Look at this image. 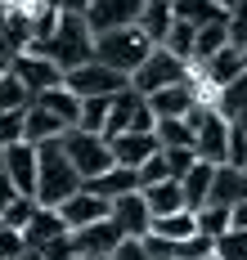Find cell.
<instances>
[{"label": "cell", "instance_id": "1", "mask_svg": "<svg viewBox=\"0 0 247 260\" xmlns=\"http://www.w3.org/2000/svg\"><path fill=\"white\" fill-rule=\"evenodd\" d=\"M85 184L81 175L72 171V161L63 157V144L58 139H45V144H36V202L41 207H58V202H68L72 193H81Z\"/></svg>", "mask_w": 247, "mask_h": 260}, {"label": "cell", "instance_id": "2", "mask_svg": "<svg viewBox=\"0 0 247 260\" xmlns=\"http://www.w3.org/2000/svg\"><path fill=\"white\" fill-rule=\"evenodd\" d=\"M32 54H45L58 72H72V68H81V63L95 58V31H90L85 18H77V14H58L50 41H45L41 50H32Z\"/></svg>", "mask_w": 247, "mask_h": 260}, {"label": "cell", "instance_id": "3", "mask_svg": "<svg viewBox=\"0 0 247 260\" xmlns=\"http://www.w3.org/2000/svg\"><path fill=\"white\" fill-rule=\"evenodd\" d=\"M148 50H153V45L144 41L139 27H121V31H99V36H95V63L121 72L126 81H131V72L148 58Z\"/></svg>", "mask_w": 247, "mask_h": 260}, {"label": "cell", "instance_id": "4", "mask_svg": "<svg viewBox=\"0 0 247 260\" xmlns=\"http://www.w3.org/2000/svg\"><path fill=\"white\" fill-rule=\"evenodd\" d=\"M180 81H193V68L184 63V58H175L171 50L153 45V50H148V58L131 72V90H135V94H158V90L180 85Z\"/></svg>", "mask_w": 247, "mask_h": 260}, {"label": "cell", "instance_id": "5", "mask_svg": "<svg viewBox=\"0 0 247 260\" xmlns=\"http://www.w3.org/2000/svg\"><path fill=\"white\" fill-rule=\"evenodd\" d=\"M63 157L72 161V171L85 180H95V175H104L112 166V148H108V139L104 135H85V130H63Z\"/></svg>", "mask_w": 247, "mask_h": 260}, {"label": "cell", "instance_id": "6", "mask_svg": "<svg viewBox=\"0 0 247 260\" xmlns=\"http://www.w3.org/2000/svg\"><path fill=\"white\" fill-rule=\"evenodd\" d=\"M189 126H193V153L198 161H211V166H225V148H229V121L220 117L216 108H193L189 112Z\"/></svg>", "mask_w": 247, "mask_h": 260}, {"label": "cell", "instance_id": "7", "mask_svg": "<svg viewBox=\"0 0 247 260\" xmlns=\"http://www.w3.org/2000/svg\"><path fill=\"white\" fill-rule=\"evenodd\" d=\"M63 85L77 94V99H112L117 90H126L131 81L121 77V72H112L104 63H81V68H72V72H63Z\"/></svg>", "mask_w": 247, "mask_h": 260}, {"label": "cell", "instance_id": "8", "mask_svg": "<svg viewBox=\"0 0 247 260\" xmlns=\"http://www.w3.org/2000/svg\"><path fill=\"white\" fill-rule=\"evenodd\" d=\"M9 72L23 81V90H27L32 99H36V94H45V90H54V85H63V72H58V68L45 58V54H32V50L14 54Z\"/></svg>", "mask_w": 247, "mask_h": 260}, {"label": "cell", "instance_id": "9", "mask_svg": "<svg viewBox=\"0 0 247 260\" xmlns=\"http://www.w3.org/2000/svg\"><path fill=\"white\" fill-rule=\"evenodd\" d=\"M139 9H144V0H90L85 27H90L95 36H99V31H121V27L139 23Z\"/></svg>", "mask_w": 247, "mask_h": 260}, {"label": "cell", "instance_id": "10", "mask_svg": "<svg viewBox=\"0 0 247 260\" xmlns=\"http://www.w3.org/2000/svg\"><path fill=\"white\" fill-rule=\"evenodd\" d=\"M148 112L162 121V117H189L193 108H202V94H198V77L193 81H180V85H166L158 94H144Z\"/></svg>", "mask_w": 247, "mask_h": 260}, {"label": "cell", "instance_id": "11", "mask_svg": "<svg viewBox=\"0 0 247 260\" xmlns=\"http://www.w3.org/2000/svg\"><path fill=\"white\" fill-rule=\"evenodd\" d=\"M0 175L14 184L23 198L36 193V144H9L0 153Z\"/></svg>", "mask_w": 247, "mask_h": 260}, {"label": "cell", "instance_id": "12", "mask_svg": "<svg viewBox=\"0 0 247 260\" xmlns=\"http://www.w3.org/2000/svg\"><path fill=\"white\" fill-rule=\"evenodd\" d=\"M108 220L117 224L121 238H148V229H153V215H148V207H144L139 188L126 193V198H112L108 202Z\"/></svg>", "mask_w": 247, "mask_h": 260}, {"label": "cell", "instance_id": "13", "mask_svg": "<svg viewBox=\"0 0 247 260\" xmlns=\"http://www.w3.org/2000/svg\"><path fill=\"white\" fill-rule=\"evenodd\" d=\"M58 220H63V229L68 234H77V229H85V224H95V220H108V202L104 198H95L90 188H81V193H72L68 202H58Z\"/></svg>", "mask_w": 247, "mask_h": 260}, {"label": "cell", "instance_id": "14", "mask_svg": "<svg viewBox=\"0 0 247 260\" xmlns=\"http://www.w3.org/2000/svg\"><path fill=\"white\" fill-rule=\"evenodd\" d=\"M117 242H121L117 224H112V220H95V224H85V229L72 234V251H77V256H104L108 260L112 251H117Z\"/></svg>", "mask_w": 247, "mask_h": 260}, {"label": "cell", "instance_id": "15", "mask_svg": "<svg viewBox=\"0 0 247 260\" xmlns=\"http://www.w3.org/2000/svg\"><path fill=\"white\" fill-rule=\"evenodd\" d=\"M243 198H247V175H243V171H234V166H216V175H211V188H207V202H202V207L234 211Z\"/></svg>", "mask_w": 247, "mask_h": 260}, {"label": "cell", "instance_id": "16", "mask_svg": "<svg viewBox=\"0 0 247 260\" xmlns=\"http://www.w3.org/2000/svg\"><path fill=\"white\" fill-rule=\"evenodd\" d=\"M108 148H112V161H117V166L139 171L148 157L158 153V139H153V135H139V130H126V135H112Z\"/></svg>", "mask_w": 247, "mask_h": 260}, {"label": "cell", "instance_id": "17", "mask_svg": "<svg viewBox=\"0 0 247 260\" xmlns=\"http://www.w3.org/2000/svg\"><path fill=\"white\" fill-rule=\"evenodd\" d=\"M68 229H63V220H58L54 207H36V215H32L27 224H23V247L27 251H41V247H50L54 238H63Z\"/></svg>", "mask_w": 247, "mask_h": 260}, {"label": "cell", "instance_id": "18", "mask_svg": "<svg viewBox=\"0 0 247 260\" xmlns=\"http://www.w3.org/2000/svg\"><path fill=\"white\" fill-rule=\"evenodd\" d=\"M85 188L95 193V198H104V202H112V198H126V193H135L139 188V175L131 171V166H117L112 161L104 175H95V180H85Z\"/></svg>", "mask_w": 247, "mask_h": 260}, {"label": "cell", "instance_id": "19", "mask_svg": "<svg viewBox=\"0 0 247 260\" xmlns=\"http://www.w3.org/2000/svg\"><path fill=\"white\" fill-rule=\"evenodd\" d=\"M238 72H243V54L234 50V45H225V50L211 54L202 68H193V77H202L207 85H216V90H225V85L238 77Z\"/></svg>", "mask_w": 247, "mask_h": 260}, {"label": "cell", "instance_id": "20", "mask_svg": "<svg viewBox=\"0 0 247 260\" xmlns=\"http://www.w3.org/2000/svg\"><path fill=\"white\" fill-rule=\"evenodd\" d=\"M139 198H144V207H148V215H153V220L175 215V211H189V207H184V193H180V180L148 184V188H139Z\"/></svg>", "mask_w": 247, "mask_h": 260}, {"label": "cell", "instance_id": "21", "mask_svg": "<svg viewBox=\"0 0 247 260\" xmlns=\"http://www.w3.org/2000/svg\"><path fill=\"white\" fill-rule=\"evenodd\" d=\"M63 121H58L50 108L41 104H27V112H23V144H45V139H63Z\"/></svg>", "mask_w": 247, "mask_h": 260}, {"label": "cell", "instance_id": "22", "mask_svg": "<svg viewBox=\"0 0 247 260\" xmlns=\"http://www.w3.org/2000/svg\"><path fill=\"white\" fill-rule=\"evenodd\" d=\"M175 23V14H171V0H144V9H139V31H144V41L148 45H162L166 31Z\"/></svg>", "mask_w": 247, "mask_h": 260}, {"label": "cell", "instance_id": "23", "mask_svg": "<svg viewBox=\"0 0 247 260\" xmlns=\"http://www.w3.org/2000/svg\"><path fill=\"white\" fill-rule=\"evenodd\" d=\"M139 104H144V94H135L131 85H126V90H117V94H112V104H108V126H104V139L126 135V130H131V121H135V112H139Z\"/></svg>", "mask_w": 247, "mask_h": 260}, {"label": "cell", "instance_id": "24", "mask_svg": "<svg viewBox=\"0 0 247 260\" xmlns=\"http://www.w3.org/2000/svg\"><path fill=\"white\" fill-rule=\"evenodd\" d=\"M32 104L50 108V112H54V117H58V121H63L68 130H77V117H81V99H77V94H72L68 85H54V90H45V94H36Z\"/></svg>", "mask_w": 247, "mask_h": 260}, {"label": "cell", "instance_id": "25", "mask_svg": "<svg viewBox=\"0 0 247 260\" xmlns=\"http://www.w3.org/2000/svg\"><path fill=\"white\" fill-rule=\"evenodd\" d=\"M229 45V27H225V18L220 23H207V27H198V36H193V58H189V68H202L211 54H220Z\"/></svg>", "mask_w": 247, "mask_h": 260}, {"label": "cell", "instance_id": "26", "mask_svg": "<svg viewBox=\"0 0 247 260\" xmlns=\"http://www.w3.org/2000/svg\"><path fill=\"white\" fill-rule=\"evenodd\" d=\"M171 14H175V23H189V27H207L225 18V9L216 0H171Z\"/></svg>", "mask_w": 247, "mask_h": 260}, {"label": "cell", "instance_id": "27", "mask_svg": "<svg viewBox=\"0 0 247 260\" xmlns=\"http://www.w3.org/2000/svg\"><path fill=\"white\" fill-rule=\"evenodd\" d=\"M211 175H216V166H211V161H193V166H189V175L180 180V193H184V207H189V211H198L202 202H207Z\"/></svg>", "mask_w": 247, "mask_h": 260}, {"label": "cell", "instance_id": "28", "mask_svg": "<svg viewBox=\"0 0 247 260\" xmlns=\"http://www.w3.org/2000/svg\"><path fill=\"white\" fill-rule=\"evenodd\" d=\"M211 108H216L225 121H234L238 112H247V68H243L234 81H229L225 90H216V104H211Z\"/></svg>", "mask_w": 247, "mask_h": 260}, {"label": "cell", "instance_id": "29", "mask_svg": "<svg viewBox=\"0 0 247 260\" xmlns=\"http://www.w3.org/2000/svg\"><path fill=\"white\" fill-rule=\"evenodd\" d=\"M153 139H158V148H193L189 117H162V121L153 126Z\"/></svg>", "mask_w": 247, "mask_h": 260}, {"label": "cell", "instance_id": "30", "mask_svg": "<svg viewBox=\"0 0 247 260\" xmlns=\"http://www.w3.org/2000/svg\"><path fill=\"white\" fill-rule=\"evenodd\" d=\"M148 234L166 238V242H184V238L198 234V224H193V211H175V215H162V220H153V229Z\"/></svg>", "mask_w": 247, "mask_h": 260}, {"label": "cell", "instance_id": "31", "mask_svg": "<svg viewBox=\"0 0 247 260\" xmlns=\"http://www.w3.org/2000/svg\"><path fill=\"white\" fill-rule=\"evenodd\" d=\"M211 260H247V229H225L211 242Z\"/></svg>", "mask_w": 247, "mask_h": 260}, {"label": "cell", "instance_id": "32", "mask_svg": "<svg viewBox=\"0 0 247 260\" xmlns=\"http://www.w3.org/2000/svg\"><path fill=\"white\" fill-rule=\"evenodd\" d=\"M108 104L112 99H81L77 130H85V135H104V126H108Z\"/></svg>", "mask_w": 247, "mask_h": 260}, {"label": "cell", "instance_id": "33", "mask_svg": "<svg viewBox=\"0 0 247 260\" xmlns=\"http://www.w3.org/2000/svg\"><path fill=\"white\" fill-rule=\"evenodd\" d=\"M193 224H198V234H202V238L216 242V238L229 229V211H225V207H198V211H193Z\"/></svg>", "mask_w": 247, "mask_h": 260}, {"label": "cell", "instance_id": "34", "mask_svg": "<svg viewBox=\"0 0 247 260\" xmlns=\"http://www.w3.org/2000/svg\"><path fill=\"white\" fill-rule=\"evenodd\" d=\"M193 36H198V27L171 23V31H166V41H162V50H171L175 58H184V63H189V58H193Z\"/></svg>", "mask_w": 247, "mask_h": 260}, {"label": "cell", "instance_id": "35", "mask_svg": "<svg viewBox=\"0 0 247 260\" xmlns=\"http://www.w3.org/2000/svg\"><path fill=\"white\" fill-rule=\"evenodd\" d=\"M36 207H41L36 198H23V193H18L9 207L0 211V224H5V229H18V234H23V224H27L32 215H36Z\"/></svg>", "mask_w": 247, "mask_h": 260}, {"label": "cell", "instance_id": "36", "mask_svg": "<svg viewBox=\"0 0 247 260\" xmlns=\"http://www.w3.org/2000/svg\"><path fill=\"white\" fill-rule=\"evenodd\" d=\"M32 94L23 90V81L14 77V72H5L0 77V112H18V108H27Z\"/></svg>", "mask_w": 247, "mask_h": 260}, {"label": "cell", "instance_id": "37", "mask_svg": "<svg viewBox=\"0 0 247 260\" xmlns=\"http://www.w3.org/2000/svg\"><path fill=\"white\" fill-rule=\"evenodd\" d=\"M225 27H229V45L243 54L247 50V0H234V9L225 14Z\"/></svg>", "mask_w": 247, "mask_h": 260}, {"label": "cell", "instance_id": "38", "mask_svg": "<svg viewBox=\"0 0 247 260\" xmlns=\"http://www.w3.org/2000/svg\"><path fill=\"white\" fill-rule=\"evenodd\" d=\"M162 157H166V180H184V175H189V166L198 161L193 148H162Z\"/></svg>", "mask_w": 247, "mask_h": 260}, {"label": "cell", "instance_id": "39", "mask_svg": "<svg viewBox=\"0 0 247 260\" xmlns=\"http://www.w3.org/2000/svg\"><path fill=\"white\" fill-rule=\"evenodd\" d=\"M23 112H27V108H18V112H0V153H5L9 144H23Z\"/></svg>", "mask_w": 247, "mask_h": 260}, {"label": "cell", "instance_id": "40", "mask_svg": "<svg viewBox=\"0 0 247 260\" xmlns=\"http://www.w3.org/2000/svg\"><path fill=\"white\" fill-rule=\"evenodd\" d=\"M175 260H211V238L193 234L184 242H175Z\"/></svg>", "mask_w": 247, "mask_h": 260}, {"label": "cell", "instance_id": "41", "mask_svg": "<svg viewBox=\"0 0 247 260\" xmlns=\"http://www.w3.org/2000/svg\"><path fill=\"white\" fill-rule=\"evenodd\" d=\"M135 175H139V188H148V184H162V180H166V157H162V148L148 157V161L139 166Z\"/></svg>", "mask_w": 247, "mask_h": 260}, {"label": "cell", "instance_id": "42", "mask_svg": "<svg viewBox=\"0 0 247 260\" xmlns=\"http://www.w3.org/2000/svg\"><path fill=\"white\" fill-rule=\"evenodd\" d=\"M225 166H234V171H243L247 166V139L238 130L229 126V148H225Z\"/></svg>", "mask_w": 247, "mask_h": 260}, {"label": "cell", "instance_id": "43", "mask_svg": "<svg viewBox=\"0 0 247 260\" xmlns=\"http://www.w3.org/2000/svg\"><path fill=\"white\" fill-rule=\"evenodd\" d=\"M23 251H27V247H23V234L0 224V260H18Z\"/></svg>", "mask_w": 247, "mask_h": 260}, {"label": "cell", "instance_id": "44", "mask_svg": "<svg viewBox=\"0 0 247 260\" xmlns=\"http://www.w3.org/2000/svg\"><path fill=\"white\" fill-rule=\"evenodd\" d=\"M41 260H77V251H72V234L54 238L50 247H41Z\"/></svg>", "mask_w": 247, "mask_h": 260}, {"label": "cell", "instance_id": "45", "mask_svg": "<svg viewBox=\"0 0 247 260\" xmlns=\"http://www.w3.org/2000/svg\"><path fill=\"white\" fill-rule=\"evenodd\" d=\"M108 260H153V256L144 251V242H139V238H121V242H117V251H112Z\"/></svg>", "mask_w": 247, "mask_h": 260}, {"label": "cell", "instance_id": "46", "mask_svg": "<svg viewBox=\"0 0 247 260\" xmlns=\"http://www.w3.org/2000/svg\"><path fill=\"white\" fill-rule=\"evenodd\" d=\"M144 242V251L153 260H175V242H166V238H158V234H148V238H139Z\"/></svg>", "mask_w": 247, "mask_h": 260}, {"label": "cell", "instance_id": "47", "mask_svg": "<svg viewBox=\"0 0 247 260\" xmlns=\"http://www.w3.org/2000/svg\"><path fill=\"white\" fill-rule=\"evenodd\" d=\"M85 9H90V0H54V14H77V18H85Z\"/></svg>", "mask_w": 247, "mask_h": 260}, {"label": "cell", "instance_id": "48", "mask_svg": "<svg viewBox=\"0 0 247 260\" xmlns=\"http://www.w3.org/2000/svg\"><path fill=\"white\" fill-rule=\"evenodd\" d=\"M229 229H247V198H243L234 211H229Z\"/></svg>", "mask_w": 247, "mask_h": 260}, {"label": "cell", "instance_id": "49", "mask_svg": "<svg viewBox=\"0 0 247 260\" xmlns=\"http://www.w3.org/2000/svg\"><path fill=\"white\" fill-rule=\"evenodd\" d=\"M14 198H18V188H14V184L5 180V175H0V211L9 207V202H14Z\"/></svg>", "mask_w": 247, "mask_h": 260}, {"label": "cell", "instance_id": "50", "mask_svg": "<svg viewBox=\"0 0 247 260\" xmlns=\"http://www.w3.org/2000/svg\"><path fill=\"white\" fill-rule=\"evenodd\" d=\"M229 126H234V130H238V135H243V139H247V112H238V117H234Z\"/></svg>", "mask_w": 247, "mask_h": 260}, {"label": "cell", "instance_id": "51", "mask_svg": "<svg viewBox=\"0 0 247 260\" xmlns=\"http://www.w3.org/2000/svg\"><path fill=\"white\" fill-rule=\"evenodd\" d=\"M18 260H41V251H23V256H18Z\"/></svg>", "mask_w": 247, "mask_h": 260}, {"label": "cell", "instance_id": "52", "mask_svg": "<svg viewBox=\"0 0 247 260\" xmlns=\"http://www.w3.org/2000/svg\"><path fill=\"white\" fill-rule=\"evenodd\" d=\"M216 5H220V9H225V14H229V9H234V0H216Z\"/></svg>", "mask_w": 247, "mask_h": 260}, {"label": "cell", "instance_id": "53", "mask_svg": "<svg viewBox=\"0 0 247 260\" xmlns=\"http://www.w3.org/2000/svg\"><path fill=\"white\" fill-rule=\"evenodd\" d=\"M77 260H104V256H77Z\"/></svg>", "mask_w": 247, "mask_h": 260}, {"label": "cell", "instance_id": "54", "mask_svg": "<svg viewBox=\"0 0 247 260\" xmlns=\"http://www.w3.org/2000/svg\"><path fill=\"white\" fill-rule=\"evenodd\" d=\"M41 5H50V9H54V0H41Z\"/></svg>", "mask_w": 247, "mask_h": 260}, {"label": "cell", "instance_id": "55", "mask_svg": "<svg viewBox=\"0 0 247 260\" xmlns=\"http://www.w3.org/2000/svg\"><path fill=\"white\" fill-rule=\"evenodd\" d=\"M0 18H5V5H0Z\"/></svg>", "mask_w": 247, "mask_h": 260}, {"label": "cell", "instance_id": "56", "mask_svg": "<svg viewBox=\"0 0 247 260\" xmlns=\"http://www.w3.org/2000/svg\"><path fill=\"white\" fill-rule=\"evenodd\" d=\"M243 175H247V166H243Z\"/></svg>", "mask_w": 247, "mask_h": 260}]
</instances>
